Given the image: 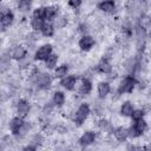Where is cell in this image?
Masks as SVG:
<instances>
[{
  "label": "cell",
  "instance_id": "1",
  "mask_svg": "<svg viewBox=\"0 0 151 151\" xmlns=\"http://www.w3.org/2000/svg\"><path fill=\"white\" fill-rule=\"evenodd\" d=\"M134 85H136L134 78L131 76H127L122 80V83L118 87V92L119 93H131L134 88Z\"/></svg>",
  "mask_w": 151,
  "mask_h": 151
},
{
  "label": "cell",
  "instance_id": "2",
  "mask_svg": "<svg viewBox=\"0 0 151 151\" xmlns=\"http://www.w3.org/2000/svg\"><path fill=\"white\" fill-rule=\"evenodd\" d=\"M88 113H90V107H88V105H87V104H81V105L78 107V110H77V112H76V114H74V122H76V124L81 125V124L86 120Z\"/></svg>",
  "mask_w": 151,
  "mask_h": 151
},
{
  "label": "cell",
  "instance_id": "3",
  "mask_svg": "<svg viewBox=\"0 0 151 151\" xmlns=\"http://www.w3.org/2000/svg\"><path fill=\"white\" fill-rule=\"evenodd\" d=\"M25 129V122L22 120V118L20 117H15L11 120L9 123V130L13 134H19L24 131Z\"/></svg>",
  "mask_w": 151,
  "mask_h": 151
},
{
  "label": "cell",
  "instance_id": "4",
  "mask_svg": "<svg viewBox=\"0 0 151 151\" xmlns=\"http://www.w3.org/2000/svg\"><path fill=\"white\" fill-rule=\"evenodd\" d=\"M145 129H146V123L144 122V119L137 120V122H134L132 127L129 130V134L131 137H138L145 131Z\"/></svg>",
  "mask_w": 151,
  "mask_h": 151
},
{
  "label": "cell",
  "instance_id": "5",
  "mask_svg": "<svg viewBox=\"0 0 151 151\" xmlns=\"http://www.w3.org/2000/svg\"><path fill=\"white\" fill-rule=\"evenodd\" d=\"M51 54H52V46L51 45H42L35 52V59L37 60H46Z\"/></svg>",
  "mask_w": 151,
  "mask_h": 151
},
{
  "label": "cell",
  "instance_id": "6",
  "mask_svg": "<svg viewBox=\"0 0 151 151\" xmlns=\"http://www.w3.org/2000/svg\"><path fill=\"white\" fill-rule=\"evenodd\" d=\"M17 112H18V117L25 118L29 112V104L24 99L19 100L17 104Z\"/></svg>",
  "mask_w": 151,
  "mask_h": 151
},
{
  "label": "cell",
  "instance_id": "7",
  "mask_svg": "<svg viewBox=\"0 0 151 151\" xmlns=\"http://www.w3.org/2000/svg\"><path fill=\"white\" fill-rule=\"evenodd\" d=\"M94 45V39L90 35H84L80 40H79V47L83 51H90Z\"/></svg>",
  "mask_w": 151,
  "mask_h": 151
},
{
  "label": "cell",
  "instance_id": "8",
  "mask_svg": "<svg viewBox=\"0 0 151 151\" xmlns=\"http://www.w3.org/2000/svg\"><path fill=\"white\" fill-rule=\"evenodd\" d=\"M37 83H38V85H39L41 88H46V87H48V86L51 85L52 78H51V76H50L48 73H41V74L38 76Z\"/></svg>",
  "mask_w": 151,
  "mask_h": 151
},
{
  "label": "cell",
  "instance_id": "9",
  "mask_svg": "<svg viewBox=\"0 0 151 151\" xmlns=\"http://www.w3.org/2000/svg\"><path fill=\"white\" fill-rule=\"evenodd\" d=\"M76 83H77V77L76 76H66L61 79L60 84L66 88V90H73L74 86H76Z\"/></svg>",
  "mask_w": 151,
  "mask_h": 151
},
{
  "label": "cell",
  "instance_id": "10",
  "mask_svg": "<svg viewBox=\"0 0 151 151\" xmlns=\"http://www.w3.org/2000/svg\"><path fill=\"white\" fill-rule=\"evenodd\" d=\"M94 139H96L94 132H92V131H86V132L80 137L79 143H80V145H83V146H87V145L92 144V143L94 142Z\"/></svg>",
  "mask_w": 151,
  "mask_h": 151
},
{
  "label": "cell",
  "instance_id": "11",
  "mask_svg": "<svg viewBox=\"0 0 151 151\" xmlns=\"http://www.w3.org/2000/svg\"><path fill=\"white\" fill-rule=\"evenodd\" d=\"M13 19H14V15L12 12L7 11L5 13H2V15L0 17V24L4 26V27H7L9 26L12 22H13Z\"/></svg>",
  "mask_w": 151,
  "mask_h": 151
},
{
  "label": "cell",
  "instance_id": "12",
  "mask_svg": "<svg viewBox=\"0 0 151 151\" xmlns=\"http://www.w3.org/2000/svg\"><path fill=\"white\" fill-rule=\"evenodd\" d=\"M55 15H57V9H55V7H53V6H47V7L44 8V20L51 21V20H53V19L55 18Z\"/></svg>",
  "mask_w": 151,
  "mask_h": 151
},
{
  "label": "cell",
  "instance_id": "13",
  "mask_svg": "<svg viewBox=\"0 0 151 151\" xmlns=\"http://www.w3.org/2000/svg\"><path fill=\"white\" fill-rule=\"evenodd\" d=\"M98 7H99V9H101L103 12H107V13H110V12H113L114 11V8H116V4L113 2V1H103V2H100V4H98Z\"/></svg>",
  "mask_w": 151,
  "mask_h": 151
},
{
  "label": "cell",
  "instance_id": "14",
  "mask_svg": "<svg viewBox=\"0 0 151 151\" xmlns=\"http://www.w3.org/2000/svg\"><path fill=\"white\" fill-rule=\"evenodd\" d=\"M25 55H26V48L24 46H15L12 51V57L17 60L22 59Z\"/></svg>",
  "mask_w": 151,
  "mask_h": 151
},
{
  "label": "cell",
  "instance_id": "15",
  "mask_svg": "<svg viewBox=\"0 0 151 151\" xmlns=\"http://www.w3.org/2000/svg\"><path fill=\"white\" fill-rule=\"evenodd\" d=\"M97 70L101 73H109V72H111L112 67H111V64L109 63L107 59H101L100 63L97 65Z\"/></svg>",
  "mask_w": 151,
  "mask_h": 151
},
{
  "label": "cell",
  "instance_id": "16",
  "mask_svg": "<svg viewBox=\"0 0 151 151\" xmlns=\"http://www.w3.org/2000/svg\"><path fill=\"white\" fill-rule=\"evenodd\" d=\"M132 112H133V107H132V104L130 101H125L120 106V113H122V116H124V117H131Z\"/></svg>",
  "mask_w": 151,
  "mask_h": 151
},
{
  "label": "cell",
  "instance_id": "17",
  "mask_svg": "<svg viewBox=\"0 0 151 151\" xmlns=\"http://www.w3.org/2000/svg\"><path fill=\"white\" fill-rule=\"evenodd\" d=\"M114 136H116V138L118 140L123 142L129 137V130L125 129V127H117L114 130Z\"/></svg>",
  "mask_w": 151,
  "mask_h": 151
},
{
  "label": "cell",
  "instance_id": "18",
  "mask_svg": "<svg viewBox=\"0 0 151 151\" xmlns=\"http://www.w3.org/2000/svg\"><path fill=\"white\" fill-rule=\"evenodd\" d=\"M40 31H41V33L45 37H52L53 33H54V27L50 22H44V25H42V27H41Z\"/></svg>",
  "mask_w": 151,
  "mask_h": 151
},
{
  "label": "cell",
  "instance_id": "19",
  "mask_svg": "<svg viewBox=\"0 0 151 151\" xmlns=\"http://www.w3.org/2000/svg\"><path fill=\"white\" fill-rule=\"evenodd\" d=\"M109 92H110V85L107 83L103 81V83H100L98 85V94H99V97L104 98V97H106L109 94Z\"/></svg>",
  "mask_w": 151,
  "mask_h": 151
},
{
  "label": "cell",
  "instance_id": "20",
  "mask_svg": "<svg viewBox=\"0 0 151 151\" xmlns=\"http://www.w3.org/2000/svg\"><path fill=\"white\" fill-rule=\"evenodd\" d=\"M92 90V83L88 79H83L81 85H80V92L83 94H88Z\"/></svg>",
  "mask_w": 151,
  "mask_h": 151
},
{
  "label": "cell",
  "instance_id": "21",
  "mask_svg": "<svg viewBox=\"0 0 151 151\" xmlns=\"http://www.w3.org/2000/svg\"><path fill=\"white\" fill-rule=\"evenodd\" d=\"M67 71H68L67 65H60V66H58V67L55 68V72H54V73H55V77H57V78L63 79L64 77H66Z\"/></svg>",
  "mask_w": 151,
  "mask_h": 151
},
{
  "label": "cell",
  "instance_id": "22",
  "mask_svg": "<svg viewBox=\"0 0 151 151\" xmlns=\"http://www.w3.org/2000/svg\"><path fill=\"white\" fill-rule=\"evenodd\" d=\"M58 63V55L57 54H51L46 60H45V65L47 68H53Z\"/></svg>",
  "mask_w": 151,
  "mask_h": 151
},
{
  "label": "cell",
  "instance_id": "23",
  "mask_svg": "<svg viewBox=\"0 0 151 151\" xmlns=\"http://www.w3.org/2000/svg\"><path fill=\"white\" fill-rule=\"evenodd\" d=\"M64 101H65V96H64V93L63 92H55L54 94H53V103L57 105V106H61L63 104H64Z\"/></svg>",
  "mask_w": 151,
  "mask_h": 151
},
{
  "label": "cell",
  "instance_id": "24",
  "mask_svg": "<svg viewBox=\"0 0 151 151\" xmlns=\"http://www.w3.org/2000/svg\"><path fill=\"white\" fill-rule=\"evenodd\" d=\"M44 20L42 19H38V18H33L32 21H31V25H32V28L34 29H41L42 25H44Z\"/></svg>",
  "mask_w": 151,
  "mask_h": 151
},
{
  "label": "cell",
  "instance_id": "25",
  "mask_svg": "<svg viewBox=\"0 0 151 151\" xmlns=\"http://www.w3.org/2000/svg\"><path fill=\"white\" fill-rule=\"evenodd\" d=\"M131 117H132V119H133L134 122L140 120V119H143V117H144V112H143L142 110H133Z\"/></svg>",
  "mask_w": 151,
  "mask_h": 151
},
{
  "label": "cell",
  "instance_id": "26",
  "mask_svg": "<svg viewBox=\"0 0 151 151\" xmlns=\"http://www.w3.org/2000/svg\"><path fill=\"white\" fill-rule=\"evenodd\" d=\"M44 8L45 7H38L34 9L33 13V18H38V19H42L44 20Z\"/></svg>",
  "mask_w": 151,
  "mask_h": 151
},
{
  "label": "cell",
  "instance_id": "27",
  "mask_svg": "<svg viewBox=\"0 0 151 151\" xmlns=\"http://www.w3.org/2000/svg\"><path fill=\"white\" fill-rule=\"evenodd\" d=\"M29 2L28 1H20L19 2V8L20 9H22V11H27L28 8H29Z\"/></svg>",
  "mask_w": 151,
  "mask_h": 151
},
{
  "label": "cell",
  "instance_id": "28",
  "mask_svg": "<svg viewBox=\"0 0 151 151\" xmlns=\"http://www.w3.org/2000/svg\"><path fill=\"white\" fill-rule=\"evenodd\" d=\"M68 5L76 8V7H78V6H80V5H81V2H80V1H70V2H68Z\"/></svg>",
  "mask_w": 151,
  "mask_h": 151
},
{
  "label": "cell",
  "instance_id": "29",
  "mask_svg": "<svg viewBox=\"0 0 151 151\" xmlns=\"http://www.w3.org/2000/svg\"><path fill=\"white\" fill-rule=\"evenodd\" d=\"M24 151H35V147L34 146H26L25 149H24Z\"/></svg>",
  "mask_w": 151,
  "mask_h": 151
},
{
  "label": "cell",
  "instance_id": "30",
  "mask_svg": "<svg viewBox=\"0 0 151 151\" xmlns=\"http://www.w3.org/2000/svg\"><path fill=\"white\" fill-rule=\"evenodd\" d=\"M1 11H2V9H1V4H0V17L2 15V13H1Z\"/></svg>",
  "mask_w": 151,
  "mask_h": 151
}]
</instances>
